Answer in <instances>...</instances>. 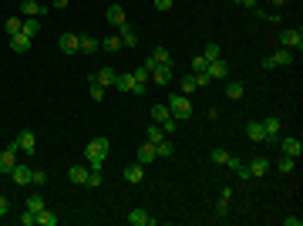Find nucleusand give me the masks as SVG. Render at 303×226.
<instances>
[{"instance_id": "nucleus-32", "label": "nucleus", "mask_w": 303, "mask_h": 226, "mask_svg": "<svg viewBox=\"0 0 303 226\" xmlns=\"http://www.w3.org/2000/svg\"><path fill=\"white\" fill-rule=\"evenodd\" d=\"M226 98L239 102V98H243V85H239V81H229V85H226Z\"/></svg>"}, {"instance_id": "nucleus-10", "label": "nucleus", "mask_w": 303, "mask_h": 226, "mask_svg": "<svg viewBox=\"0 0 303 226\" xmlns=\"http://www.w3.org/2000/svg\"><path fill=\"white\" fill-rule=\"evenodd\" d=\"M148 81H155V85H168V81H172V64H155V68L148 71Z\"/></svg>"}, {"instance_id": "nucleus-29", "label": "nucleus", "mask_w": 303, "mask_h": 226, "mask_svg": "<svg viewBox=\"0 0 303 226\" xmlns=\"http://www.w3.org/2000/svg\"><path fill=\"white\" fill-rule=\"evenodd\" d=\"M152 61H155V64H172V54H168V47H155V51H152Z\"/></svg>"}, {"instance_id": "nucleus-24", "label": "nucleus", "mask_w": 303, "mask_h": 226, "mask_svg": "<svg viewBox=\"0 0 303 226\" xmlns=\"http://www.w3.org/2000/svg\"><path fill=\"white\" fill-rule=\"evenodd\" d=\"M152 122H158V125L172 122V112H168V105H152Z\"/></svg>"}, {"instance_id": "nucleus-4", "label": "nucleus", "mask_w": 303, "mask_h": 226, "mask_svg": "<svg viewBox=\"0 0 303 226\" xmlns=\"http://www.w3.org/2000/svg\"><path fill=\"white\" fill-rule=\"evenodd\" d=\"M17 152H21V148H17V138H14L11 145L0 152V176H11V169L17 166Z\"/></svg>"}, {"instance_id": "nucleus-28", "label": "nucleus", "mask_w": 303, "mask_h": 226, "mask_svg": "<svg viewBox=\"0 0 303 226\" xmlns=\"http://www.w3.org/2000/svg\"><path fill=\"white\" fill-rule=\"evenodd\" d=\"M172 152H175V145H172L168 138H162V142H155V156H158V159H172Z\"/></svg>"}, {"instance_id": "nucleus-44", "label": "nucleus", "mask_w": 303, "mask_h": 226, "mask_svg": "<svg viewBox=\"0 0 303 226\" xmlns=\"http://www.w3.org/2000/svg\"><path fill=\"white\" fill-rule=\"evenodd\" d=\"M172 4H175V0H155V11L158 14H168V11H172Z\"/></svg>"}, {"instance_id": "nucleus-30", "label": "nucleus", "mask_w": 303, "mask_h": 226, "mask_svg": "<svg viewBox=\"0 0 303 226\" xmlns=\"http://www.w3.org/2000/svg\"><path fill=\"white\" fill-rule=\"evenodd\" d=\"M246 135L253 138V142H263V138H266V132H263V125H259V122H249L246 125Z\"/></svg>"}, {"instance_id": "nucleus-23", "label": "nucleus", "mask_w": 303, "mask_h": 226, "mask_svg": "<svg viewBox=\"0 0 303 226\" xmlns=\"http://www.w3.org/2000/svg\"><path fill=\"white\" fill-rule=\"evenodd\" d=\"M155 145H152V142H142V145H138V162H142V166H145V162H155Z\"/></svg>"}, {"instance_id": "nucleus-42", "label": "nucleus", "mask_w": 303, "mask_h": 226, "mask_svg": "<svg viewBox=\"0 0 303 226\" xmlns=\"http://www.w3.org/2000/svg\"><path fill=\"white\" fill-rule=\"evenodd\" d=\"M206 64H209V61H206L202 54H195V57H192V74H199V71L206 68Z\"/></svg>"}, {"instance_id": "nucleus-46", "label": "nucleus", "mask_w": 303, "mask_h": 226, "mask_svg": "<svg viewBox=\"0 0 303 226\" xmlns=\"http://www.w3.org/2000/svg\"><path fill=\"white\" fill-rule=\"evenodd\" d=\"M88 186H101V169H91L88 172Z\"/></svg>"}, {"instance_id": "nucleus-26", "label": "nucleus", "mask_w": 303, "mask_h": 226, "mask_svg": "<svg viewBox=\"0 0 303 226\" xmlns=\"http://www.w3.org/2000/svg\"><path fill=\"white\" fill-rule=\"evenodd\" d=\"M162 138H165V128H162L158 122H152V125H148V132H145V142L155 145V142H162Z\"/></svg>"}, {"instance_id": "nucleus-51", "label": "nucleus", "mask_w": 303, "mask_h": 226, "mask_svg": "<svg viewBox=\"0 0 303 226\" xmlns=\"http://www.w3.org/2000/svg\"><path fill=\"white\" fill-rule=\"evenodd\" d=\"M7 209H11V203H7V199H4V196H0V216L7 213Z\"/></svg>"}, {"instance_id": "nucleus-33", "label": "nucleus", "mask_w": 303, "mask_h": 226, "mask_svg": "<svg viewBox=\"0 0 303 226\" xmlns=\"http://www.w3.org/2000/svg\"><path fill=\"white\" fill-rule=\"evenodd\" d=\"M37 223H41V226H57V216H54V213H51V209L44 206V209L37 213Z\"/></svg>"}, {"instance_id": "nucleus-36", "label": "nucleus", "mask_w": 303, "mask_h": 226, "mask_svg": "<svg viewBox=\"0 0 303 226\" xmlns=\"http://www.w3.org/2000/svg\"><path fill=\"white\" fill-rule=\"evenodd\" d=\"M195 88H199V78H195V74H185V78H182V95H192Z\"/></svg>"}, {"instance_id": "nucleus-27", "label": "nucleus", "mask_w": 303, "mask_h": 226, "mask_svg": "<svg viewBox=\"0 0 303 226\" xmlns=\"http://www.w3.org/2000/svg\"><path fill=\"white\" fill-rule=\"evenodd\" d=\"M44 196H41V192H34V196H27V206H24V209H31V213H41V209H44Z\"/></svg>"}, {"instance_id": "nucleus-34", "label": "nucleus", "mask_w": 303, "mask_h": 226, "mask_svg": "<svg viewBox=\"0 0 303 226\" xmlns=\"http://www.w3.org/2000/svg\"><path fill=\"white\" fill-rule=\"evenodd\" d=\"M101 47H105V51H122V37H118V34H108L105 41H101Z\"/></svg>"}, {"instance_id": "nucleus-15", "label": "nucleus", "mask_w": 303, "mask_h": 226, "mask_svg": "<svg viewBox=\"0 0 303 226\" xmlns=\"http://www.w3.org/2000/svg\"><path fill=\"white\" fill-rule=\"evenodd\" d=\"M246 169H249V176H253V179H259V176H266L269 159H266V156H256V159H253V162L246 166Z\"/></svg>"}, {"instance_id": "nucleus-41", "label": "nucleus", "mask_w": 303, "mask_h": 226, "mask_svg": "<svg viewBox=\"0 0 303 226\" xmlns=\"http://www.w3.org/2000/svg\"><path fill=\"white\" fill-rule=\"evenodd\" d=\"M21 226H37V213L24 209V216H21Z\"/></svg>"}, {"instance_id": "nucleus-31", "label": "nucleus", "mask_w": 303, "mask_h": 226, "mask_svg": "<svg viewBox=\"0 0 303 226\" xmlns=\"http://www.w3.org/2000/svg\"><path fill=\"white\" fill-rule=\"evenodd\" d=\"M21 27H24V17H11V21L4 24V31H7V37H14V34H21Z\"/></svg>"}, {"instance_id": "nucleus-14", "label": "nucleus", "mask_w": 303, "mask_h": 226, "mask_svg": "<svg viewBox=\"0 0 303 226\" xmlns=\"http://www.w3.org/2000/svg\"><path fill=\"white\" fill-rule=\"evenodd\" d=\"M128 223L132 226H155V216L145 213V209H132V213H128Z\"/></svg>"}, {"instance_id": "nucleus-52", "label": "nucleus", "mask_w": 303, "mask_h": 226, "mask_svg": "<svg viewBox=\"0 0 303 226\" xmlns=\"http://www.w3.org/2000/svg\"><path fill=\"white\" fill-rule=\"evenodd\" d=\"M236 4H243V7H256L259 0H236Z\"/></svg>"}, {"instance_id": "nucleus-6", "label": "nucleus", "mask_w": 303, "mask_h": 226, "mask_svg": "<svg viewBox=\"0 0 303 226\" xmlns=\"http://www.w3.org/2000/svg\"><path fill=\"white\" fill-rule=\"evenodd\" d=\"M263 132H266V138H263V142H269V145H276V138H280V118H276V115H269V118H263Z\"/></svg>"}, {"instance_id": "nucleus-11", "label": "nucleus", "mask_w": 303, "mask_h": 226, "mask_svg": "<svg viewBox=\"0 0 303 226\" xmlns=\"http://www.w3.org/2000/svg\"><path fill=\"white\" fill-rule=\"evenodd\" d=\"M17 148H21V152H27V156H34V148H37V138H34L31 128H24L21 135H17Z\"/></svg>"}, {"instance_id": "nucleus-2", "label": "nucleus", "mask_w": 303, "mask_h": 226, "mask_svg": "<svg viewBox=\"0 0 303 226\" xmlns=\"http://www.w3.org/2000/svg\"><path fill=\"white\" fill-rule=\"evenodd\" d=\"M168 112H172V118H179V122H185V118H192V102H189V95H172L168 98Z\"/></svg>"}, {"instance_id": "nucleus-16", "label": "nucleus", "mask_w": 303, "mask_h": 226, "mask_svg": "<svg viewBox=\"0 0 303 226\" xmlns=\"http://www.w3.org/2000/svg\"><path fill=\"white\" fill-rule=\"evenodd\" d=\"M31 44H34V37H27V34H14L11 37V51H17V54H27Z\"/></svg>"}, {"instance_id": "nucleus-43", "label": "nucleus", "mask_w": 303, "mask_h": 226, "mask_svg": "<svg viewBox=\"0 0 303 226\" xmlns=\"http://www.w3.org/2000/svg\"><path fill=\"white\" fill-rule=\"evenodd\" d=\"M216 216H219V219H226V216H229V203H226V199H219V203H216Z\"/></svg>"}, {"instance_id": "nucleus-48", "label": "nucleus", "mask_w": 303, "mask_h": 226, "mask_svg": "<svg viewBox=\"0 0 303 226\" xmlns=\"http://www.w3.org/2000/svg\"><path fill=\"white\" fill-rule=\"evenodd\" d=\"M219 199H226V203H229V199H233V189H229V186H223V189H219Z\"/></svg>"}, {"instance_id": "nucleus-45", "label": "nucleus", "mask_w": 303, "mask_h": 226, "mask_svg": "<svg viewBox=\"0 0 303 226\" xmlns=\"http://www.w3.org/2000/svg\"><path fill=\"white\" fill-rule=\"evenodd\" d=\"M132 74H135L138 85H148V68H138V71H132Z\"/></svg>"}, {"instance_id": "nucleus-8", "label": "nucleus", "mask_w": 303, "mask_h": 226, "mask_svg": "<svg viewBox=\"0 0 303 226\" xmlns=\"http://www.w3.org/2000/svg\"><path fill=\"white\" fill-rule=\"evenodd\" d=\"M115 88H118V91H135V95H142V91H145V85H138V81H135V74H118V78H115Z\"/></svg>"}, {"instance_id": "nucleus-38", "label": "nucleus", "mask_w": 303, "mask_h": 226, "mask_svg": "<svg viewBox=\"0 0 303 226\" xmlns=\"http://www.w3.org/2000/svg\"><path fill=\"white\" fill-rule=\"evenodd\" d=\"M229 152H226V148H213V162H219V166H229Z\"/></svg>"}, {"instance_id": "nucleus-35", "label": "nucleus", "mask_w": 303, "mask_h": 226, "mask_svg": "<svg viewBox=\"0 0 303 226\" xmlns=\"http://www.w3.org/2000/svg\"><path fill=\"white\" fill-rule=\"evenodd\" d=\"M88 95H91V102H101V98H105V88H101L98 81H94V74H91V85H88Z\"/></svg>"}, {"instance_id": "nucleus-25", "label": "nucleus", "mask_w": 303, "mask_h": 226, "mask_svg": "<svg viewBox=\"0 0 303 226\" xmlns=\"http://www.w3.org/2000/svg\"><path fill=\"white\" fill-rule=\"evenodd\" d=\"M115 78H118V71H115V68H101L98 74H94V81H98L101 88H108V85H115Z\"/></svg>"}, {"instance_id": "nucleus-47", "label": "nucleus", "mask_w": 303, "mask_h": 226, "mask_svg": "<svg viewBox=\"0 0 303 226\" xmlns=\"http://www.w3.org/2000/svg\"><path fill=\"white\" fill-rule=\"evenodd\" d=\"M236 176H239V179H243V182H246V179H253V176H249V169H246V166H239V169H236Z\"/></svg>"}, {"instance_id": "nucleus-53", "label": "nucleus", "mask_w": 303, "mask_h": 226, "mask_svg": "<svg viewBox=\"0 0 303 226\" xmlns=\"http://www.w3.org/2000/svg\"><path fill=\"white\" fill-rule=\"evenodd\" d=\"M269 4H273V7H283V4H286V0H269Z\"/></svg>"}, {"instance_id": "nucleus-5", "label": "nucleus", "mask_w": 303, "mask_h": 226, "mask_svg": "<svg viewBox=\"0 0 303 226\" xmlns=\"http://www.w3.org/2000/svg\"><path fill=\"white\" fill-rule=\"evenodd\" d=\"M290 61H293V51H290V47H280L276 54H266V57H263V68L273 71V68H283V64H290Z\"/></svg>"}, {"instance_id": "nucleus-3", "label": "nucleus", "mask_w": 303, "mask_h": 226, "mask_svg": "<svg viewBox=\"0 0 303 226\" xmlns=\"http://www.w3.org/2000/svg\"><path fill=\"white\" fill-rule=\"evenodd\" d=\"M280 44L290 47L293 54H300V51H303V31H300V27H283V31H280Z\"/></svg>"}, {"instance_id": "nucleus-40", "label": "nucleus", "mask_w": 303, "mask_h": 226, "mask_svg": "<svg viewBox=\"0 0 303 226\" xmlns=\"http://www.w3.org/2000/svg\"><path fill=\"white\" fill-rule=\"evenodd\" d=\"M31 182H34V186H44V182H47V172H41V169H31Z\"/></svg>"}, {"instance_id": "nucleus-20", "label": "nucleus", "mask_w": 303, "mask_h": 226, "mask_svg": "<svg viewBox=\"0 0 303 226\" xmlns=\"http://www.w3.org/2000/svg\"><path fill=\"white\" fill-rule=\"evenodd\" d=\"M88 172H91V169H84V166H71L67 179L74 182V186H88Z\"/></svg>"}, {"instance_id": "nucleus-49", "label": "nucleus", "mask_w": 303, "mask_h": 226, "mask_svg": "<svg viewBox=\"0 0 303 226\" xmlns=\"http://www.w3.org/2000/svg\"><path fill=\"white\" fill-rule=\"evenodd\" d=\"M283 223H286V226H303V219H300V216H286Z\"/></svg>"}, {"instance_id": "nucleus-50", "label": "nucleus", "mask_w": 303, "mask_h": 226, "mask_svg": "<svg viewBox=\"0 0 303 226\" xmlns=\"http://www.w3.org/2000/svg\"><path fill=\"white\" fill-rule=\"evenodd\" d=\"M67 4H71V0H51V7H54V11H64Z\"/></svg>"}, {"instance_id": "nucleus-18", "label": "nucleus", "mask_w": 303, "mask_h": 226, "mask_svg": "<svg viewBox=\"0 0 303 226\" xmlns=\"http://www.w3.org/2000/svg\"><path fill=\"white\" fill-rule=\"evenodd\" d=\"M98 47H101L98 37H91V34H81V37H78V51H84V54H94Z\"/></svg>"}, {"instance_id": "nucleus-22", "label": "nucleus", "mask_w": 303, "mask_h": 226, "mask_svg": "<svg viewBox=\"0 0 303 226\" xmlns=\"http://www.w3.org/2000/svg\"><path fill=\"white\" fill-rule=\"evenodd\" d=\"M21 34H27V37H37V34H41V17H24Z\"/></svg>"}, {"instance_id": "nucleus-17", "label": "nucleus", "mask_w": 303, "mask_h": 226, "mask_svg": "<svg viewBox=\"0 0 303 226\" xmlns=\"http://www.w3.org/2000/svg\"><path fill=\"white\" fill-rule=\"evenodd\" d=\"M142 179H145V166H142V162H135V166H128V169H125V182L138 186Z\"/></svg>"}, {"instance_id": "nucleus-12", "label": "nucleus", "mask_w": 303, "mask_h": 226, "mask_svg": "<svg viewBox=\"0 0 303 226\" xmlns=\"http://www.w3.org/2000/svg\"><path fill=\"white\" fill-rule=\"evenodd\" d=\"M57 47H61L64 54H78V34H71V31H64V34L57 37Z\"/></svg>"}, {"instance_id": "nucleus-37", "label": "nucleus", "mask_w": 303, "mask_h": 226, "mask_svg": "<svg viewBox=\"0 0 303 226\" xmlns=\"http://www.w3.org/2000/svg\"><path fill=\"white\" fill-rule=\"evenodd\" d=\"M219 54H223V51H219V44H206V47H202V57H206V61H216Z\"/></svg>"}, {"instance_id": "nucleus-9", "label": "nucleus", "mask_w": 303, "mask_h": 226, "mask_svg": "<svg viewBox=\"0 0 303 226\" xmlns=\"http://www.w3.org/2000/svg\"><path fill=\"white\" fill-rule=\"evenodd\" d=\"M276 145L283 148V156H293V159L303 156V142L300 138H276Z\"/></svg>"}, {"instance_id": "nucleus-1", "label": "nucleus", "mask_w": 303, "mask_h": 226, "mask_svg": "<svg viewBox=\"0 0 303 226\" xmlns=\"http://www.w3.org/2000/svg\"><path fill=\"white\" fill-rule=\"evenodd\" d=\"M108 138L101 135V138H91L88 145H84V159H88V166L91 169H101V166H105V162H108Z\"/></svg>"}, {"instance_id": "nucleus-13", "label": "nucleus", "mask_w": 303, "mask_h": 226, "mask_svg": "<svg viewBox=\"0 0 303 226\" xmlns=\"http://www.w3.org/2000/svg\"><path fill=\"white\" fill-rule=\"evenodd\" d=\"M11 179H14V186H27V182H31V169H27V162H17V166H14Z\"/></svg>"}, {"instance_id": "nucleus-19", "label": "nucleus", "mask_w": 303, "mask_h": 226, "mask_svg": "<svg viewBox=\"0 0 303 226\" xmlns=\"http://www.w3.org/2000/svg\"><path fill=\"white\" fill-rule=\"evenodd\" d=\"M118 37H122V47H135V44H138V34H135L132 27H128V21L118 27Z\"/></svg>"}, {"instance_id": "nucleus-7", "label": "nucleus", "mask_w": 303, "mask_h": 226, "mask_svg": "<svg viewBox=\"0 0 303 226\" xmlns=\"http://www.w3.org/2000/svg\"><path fill=\"white\" fill-rule=\"evenodd\" d=\"M47 14V4L41 0H21V17H44Z\"/></svg>"}, {"instance_id": "nucleus-39", "label": "nucleus", "mask_w": 303, "mask_h": 226, "mask_svg": "<svg viewBox=\"0 0 303 226\" xmlns=\"http://www.w3.org/2000/svg\"><path fill=\"white\" fill-rule=\"evenodd\" d=\"M276 166H280V172H293L296 159H293V156H280V162H276Z\"/></svg>"}, {"instance_id": "nucleus-21", "label": "nucleus", "mask_w": 303, "mask_h": 226, "mask_svg": "<svg viewBox=\"0 0 303 226\" xmlns=\"http://www.w3.org/2000/svg\"><path fill=\"white\" fill-rule=\"evenodd\" d=\"M105 17H108L112 27H122V24H125V11L118 7V4H108V14H105Z\"/></svg>"}]
</instances>
